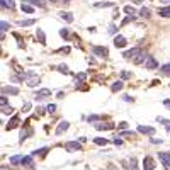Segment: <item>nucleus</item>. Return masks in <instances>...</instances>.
Wrapping results in <instances>:
<instances>
[{
  "label": "nucleus",
  "mask_w": 170,
  "mask_h": 170,
  "mask_svg": "<svg viewBox=\"0 0 170 170\" xmlns=\"http://www.w3.org/2000/svg\"><path fill=\"white\" fill-rule=\"evenodd\" d=\"M22 78L27 80V85H29V87H36V85L39 83V77L31 73V72H29V73H22Z\"/></svg>",
  "instance_id": "nucleus-1"
},
{
  "label": "nucleus",
  "mask_w": 170,
  "mask_h": 170,
  "mask_svg": "<svg viewBox=\"0 0 170 170\" xmlns=\"http://www.w3.org/2000/svg\"><path fill=\"white\" fill-rule=\"evenodd\" d=\"M140 53H141V49H140V48H133V49L124 51V53H122V58H126V60H135Z\"/></svg>",
  "instance_id": "nucleus-2"
},
{
  "label": "nucleus",
  "mask_w": 170,
  "mask_h": 170,
  "mask_svg": "<svg viewBox=\"0 0 170 170\" xmlns=\"http://www.w3.org/2000/svg\"><path fill=\"white\" fill-rule=\"evenodd\" d=\"M49 95H51V90H49V88H41V90L36 92V99H38V101H44Z\"/></svg>",
  "instance_id": "nucleus-3"
},
{
  "label": "nucleus",
  "mask_w": 170,
  "mask_h": 170,
  "mask_svg": "<svg viewBox=\"0 0 170 170\" xmlns=\"http://www.w3.org/2000/svg\"><path fill=\"white\" fill-rule=\"evenodd\" d=\"M143 169L145 170H153L155 169V160H153L151 156H145V160H143Z\"/></svg>",
  "instance_id": "nucleus-4"
},
{
  "label": "nucleus",
  "mask_w": 170,
  "mask_h": 170,
  "mask_svg": "<svg viewBox=\"0 0 170 170\" xmlns=\"http://www.w3.org/2000/svg\"><path fill=\"white\" fill-rule=\"evenodd\" d=\"M158 156H160L162 163L165 165V169L170 170V153H158Z\"/></svg>",
  "instance_id": "nucleus-5"
},
{
  "label": "nucleus",
  "mask_w": 170,
  "mask_h": 170,
  "mask_svg": "<svg viewBox=\"0 0 170 170\" xmlns=\"http://www.w3.org/2000/svg\"><path fill=\"white\" fill-rule=\"evenodd\" d=\"M92 51H94L97 56H107V54H109L107 48H104V46H94V48H92Z\"/></svg>",
  "instance_id": "nucleus-6"
},
{
  "label": "nucleus",
  "mask_w": 170,
  "mask_h": 170,
  "mask_svg": "<svg viewBox=\"0 0 170 170\" xmlns=\"http://www.w3.org/2000/svg\"><path fill=\"white\" fill-rule=\"evenodd\" d=\"M36 39L39 41V44H46V34L43 29H38L36 31Z\"/></svg>",
  "instance_id": "nucleus-7"
},
{
  "label": "nucleus",
  "mask_w": 170,
  "mask_h": 170,
  "mask_svg": "<svg viewBox=\"0 0 170 170\" xmlns=\"http://www.w3.org/2000/svg\"><path fill=\"white\" fill-rule=\"evenodd\" d=\"M114 126L112 124H109V122H97L95 124V129H99V131H109V129H112Z\"/></svg>",
  "instance_id": "nucleus-8"
},
{
  "label": "nucleus",
  "mask_w": 170,
  "mask_h": 170,
  "mask_svg": "<svg viewBox=\"0 0 170 170\" xmlns=\"http://www.w3.org/2000/svg\"><path fill=\"white\" fill-rule=\"evenodd\" d=\"M2 92H4V94L17 95V94H19V88H17V87H9V85H4V87H2Z\"/></svg>",
  "instance_id": "nucleus-9"
},
{
  "label": "nucleus",
  "mask_w": 170,
  "mask_h": 170,
  "mask_svg": "<svg viewBox=\"0 0 170 170\" xmlns=\"http://www.w3.org/2000/svg\"><path fill=\"white\" fill-rule=\"evenodd\" d=\"M114 44H116V48H124L126 46V38H124V36H116Z\"/></svg>",
  "instance_id": "nucleus-10"
},
{
  "label": "nucleus",
  "mask_w": 170,
  "mask_h": 170,
  "mask_svg": "<svg viewBox=\"0 0 170 170\" xmlns=\"http://www.w3.org/2000/svg\"><path fill=\"white\" fill-rule=\"evenodd\" d=\"M68 126H70V122L68 121H61L60 124H58V128H56V135H61V133H65L68 129Z\"/></svg>",
  "instance_id": "nucleus-11"
},
{
  "label": "nucleus",
  "mask_w": 170,
  "mask_h": 170,
  "mask_svg": "<svg viewBox=\"0 0 170 170\" xmlns=\"http://www.w3.org/2000/svg\"><path fill=\"white\" fill-rule=\"evenodd\" d=\"M65 148H67L68 151H75V150H80V143H78V141H68L67 145H65Z\"/></svg>",
  "instance_id": "nucleus-12"
},
{
  "label": "nucleus",
  "mask_w": 170,
  "mask_h": 170,
  "mask_svg": "<svg viewBox=\"0 0 170 170\" xmlns=\"http://www.w3.org/2000/svg\"><path fill=\"white\" fill-rule=\"evenodd\" d=\"M145 67H146V68H151V70H153V68H156V67H158V63H156V60H155V58L148 56V58H146V61H145Z\"/></svg>",
  "instance_id": "nucleus-13"
},
{
  "label": "nucleus",
  "mask_w": 170,
  "mask_h": 170,
  "mask_svg": "<svg viewBox=\"0 0 170 170\" xmlns=\"http://www.w3.org/2000/svg\"><path fill=\"white\" fill-rule=\"evenodd\" d=\"M138 131L143 133V135H153L155 133V129L151 128V126H138Z\"/></svg>",
  "instance_id": "nucleus-14"
},
{
  "label": "nucleus",
  "mask_w": 170,
  "mask_h": 170,
  "mask_svg": "<svg viewBox=\"0 0 170 170\" xmlns=\"http://www.w3.org/2000/svg\"><path fill=\"white\" fill-rule=\"evenodd\" d=\"M19 124H20L19 117H17V116H14L12 119H10V121H9V124H7V129H14V128H17V126H19Z\"/></svg>",
  "instance_id": "nucleus-15"
},
{
  "label": "nucleus",
  "mask_w": 170,
  "mask_h": 170,
  "mask_svg": "<svg viewBox=\"0 0 170 170\" xmlns=\"http://www.w3.org/2000/svg\"><path fill=\"white\" fill-rule=\"evenodd\" d=\"M158 15H160V17H165V19H169V17H170V5L169 7H162V9L158 10Z\"/></svg>",
  "instance_id": "nucleus-16"
},
{
  "label": "nucleus",
  "mask_w": 170,
  "mask_h": 170,
  "mask_svg": "<svg viewBox=\"0 0 170 170\" xmlns=\"http://www.w3.org/2000/svg\"><path fill=\"white\" fill-rule=\"evenodd\" d=\"M146 58H148V56H146V54L141 51V53H140V54L135 58V63H136V65H141V63H145V61H146Z\"/></svg>",
  "instance_id": "nucleus-17"
},
{
  "label": "nucleus",
  "mask_w": 170,
  "mask_h": 170,
  "mask_svg": "<svg viewBox=\"0 0 170 170\" xmlns=\"http://www.w3.org/2000/svg\"><path fill=\"white\" fill-rule=\"evenodd\" d=\"M20 10H22V12H26V14H33V12H34V7L24 2V4L20 5Z\"/></svg>",
  "instance_id": "nucleus-18"
},
{
  "label": "nucleus",
  "mask_w": 170,
  "mask_h": 170,
  "mask_svg": "<svg viewBox=\"0 0 170 170\" xmlns=\"http://www.w3.org/2000/svg\"><path fill=\"white\" fill-rule=\"evenodd\" d=\"M122 85H124L122 80H117V82H114V83L111 85V90H112V92H119V90L122 88Z\"/></svg>",
  "instance_id": "nucleus-19"
},
{
  "label": "nucleus",
  "mask_w": 170,
  "mask_h": 170,
  "mask_svg": "<svg viewBox=\"0 0 170 170\" xmlns=\"http://www.w3.org/2000/svg\"><path fill=\"white\" fill-rule=\"evenodd\" d=\"M60 17H61L63 20H67V22H73V15H72L70 12H61Z\"/></svg>",
  "instance_id": "nucleus-20"
},
{
  "label": "nucleus",
  "mask_w": 170,
  "mask_h": 170,
  "mask_svg": "<svg viewBox=\"0 0 170 170\" xmlns=\"http://www.w3.org/2000/svg\"><path fill=\"white\" fill-rule=\"evenodd\" d=\"M34 22H36L34 19H26V20H19L17 24H19V26H22V27H27V26H33Z\"/></svg>",
  "instance_id": "nucleus-21"
},
{
  "label": "nucleus",
  "mask_w": 170,
  "mask_h": 170,
  "mask_svg": "<svg viewBox=\"0 0 170 170\" xmlns=\"http://www.w3.org/2000/svg\"><path fill=\"white\" fill-rule=\"evenodd\" d=\"M94 143L99 145V146H106V145H109V140H106V138H95Z\"/></svg>",
  "instance_id": "nucleus-22"
},
{
  "label": "nucleus",
  "mask_w": 170,
  "mask_h": 170,
  "mask_svg": "<svg viewBox=\"0 0 170 170\" xmlns=\"http://www.w3.org/2000/svg\"><path fill=\"white\" fill-rule=\"evenodd\" d=\"M26 4H34V5H39V7H46V0H27Z\"/></svg>",
  "instance_id": "nucleus-23"
},
{
  "label": "nucleus",
  "mask_w": 170,
  "mask_h": 170,
  "mask_svg": "<svg viewBox=\"0 0 170 170\" xmlns=\"http://www.w3.org/2000/svg\"><path fill=\"white\" fill-rule=\"evenodd\" d=\"M112 5H114L112 2H99V4H95L97 9H102V7H112Z\"/></svg>",
  "instance_id": "nucleus-24"
},
{
  "label": "nucleus",
  "mask_w": 170,
  "mask_h": 170,
  "mask_svg": "<svg viewBox=\"0 0 170 170\" xmlns=\"http://www.w3.org/2000/svg\"><path fill=\"white\" fill-rule=\"evenodd\" d=\"M48 153V148H39V150H36V151H33V156H36V155H46Z\"/></svg>",
  "instance_id": "nucleus-25"
},
{
  "label": "nucleus",
  "mask_w": 170,
  "mask_h": 170,
  "mask_svg": "<svg viewBox=\"0 0 170 170\" xmlns=\"http://www.w3.org/2000/svg\"><path fill=\"white\" fill-rule=\"evenodd\" d=\"M156 121L162 122V124H165V126H167V129L170 131V121H169V119H163V117H160V116H158V117H156Z\"/></svg>",
  "instance_id": "nucleus-26"
},
{
  "label": "nucleus",
  "mask_w": 170,
  "mask_h": 170,
  "mask_svg": "<svg viewBox=\"0 0 170 170\" xmlns=\"http://www.w3.org/2000/svg\"><path fill=\"white\" fill-rule=\"evenodd\" d=\"M128 170H138V162H136V158H131V163H129Z\"/></svg>",
  "instance_id": "nucleus-27"
},
{
  "label": "nucleus",
  "mask_w": 170,
  "mask_h": 170,
  "mask_svg": "<svg viewBox=\"0 0 170 170\" xmlns=\"http://www.w3.org/2000/svg\"><path fill=\"white\" fill-rule=\"evenodd\" d=\"M20 163H22V165H33V155H31V156H24Z\"/></svg>",
  "instance_id": "nucleus-28"
},
{
  "label": "nucleus",
  "mask_w": 170,
  "mask_h": 170,
  "mask_svg": "<svg viewBox=\"0 0 170 170\" xmlns=\"http://www.w3.org/2000/svg\"><path fill=\"white\" fill-rule=\"evenodd\" d=\"M12 112H14V109H12V107H9V106H4V107H2V114L10 116Z\"/></svg>",
  "instance_id": "nucleus-29"
},
{
  "label": "nucleus",
  "mask_w": 170,
  "mask_h": 170,
  "mask_svg": "<svg viewBox=\"0 0 170 170\" xmlns=\"http://www.w3.org/2000/svg\"><path fill=\"white\" fill-rule=\"evenodd\" d=\"M22 158H24V156H19V155H14V156H10V163H14V165H15V163H19V162H22Z\"/></svg>",
  "instance_id": "nucleus-30"
},
{
  "label": "nucleus",
  "mask_w": 170,
  "mask_h": 170,
  "mask_svg": "<svg viewBox=\"0 0 170 170\" xmlns=\"http://www.w3.org/2000/svg\"><path fill=\"white\" fill-rule=\"evenodd\" d=\"M124 12H126V14H129V15H135V7L126 5V7H124Z\"/></svg>",
  "instance_id": "nucleus-31"
},
{
  "label": "nucleus",
  "mask_w": 170,
  "mask_h": 170,
  "mask_svg": "<svg viewBox=\"0 0 170 170\" xmlns=\"http://www.w3.org/2000/svg\"><path fill=\"white\" fill-rule=\"evenodd\" d=\"M140 15H141V17H148V15H150V10L146 9V7H141V10H140Z\"/></svg>",
  "instance_id": "nucleus-32"
},
{
  "label": "nucleus",
  "mask_w": 170,
  "mask_h": 170,
  "mask_svg": "<svg viewBox=\"0 0 170 170\" xmlns=\"http://www.w3.org/2000/svg\"><path fill=\"white\" fill-rule=\"evenodd\" d=\"M9 27H10V24H9V22H5V20H2V22H0V29H2V33H4V31H7Z\"/></svg>",
  "instance_id": "nucleus-33"
},
{
  "label": "nucleus",
  "mask_w": 170,
  "mask_h": 170,
  "mask_svg": "<svg viewBox=\"0 0 170 170\" xmlns=\"http://www.w3.org/2000/svg\"><path fill=\"white\" fill-rule=\"evenodd\" d=\"M60 36H61V38H68V36H70V29H61Z\"/></svg>",
  "instance_id": "nucleus-34"
},
{
  "label": "nucleus",
  "mask_w": 170,
  "mask_h": 170,
  "mask_svg": "<svg viewBox=\"0 0 170 170\" xmlns=\"http://www.w3.org/2000/svg\"><path fill=\"white\" fill-rule=\"evenodd\" d=\"M160 70H162L163 73H167V75H170V63H169V65H163V67L160 68Z\"/></svg>",
  "instance_id": "nucleus-35"
},
{
  "label": "nucleus",
  "mask_w": 170,
  "mask_h": 170,
  "mask_svg": "<svg viewBox=\"0 0 170 170\" xmlns=\"http://www.w3.org/2000/svg\"><path fill=\"white\" fill-rule=\"evenodd\" d=\"M121 78L122 80H128V78H131V73L129 72H121Z\"/></svg>",
  "instance_id": "nucleus-36"
},
{
  "label": "nucleus",
  "mask_w": 170,
  "mask_h": 170,
  "mask_svg": "<svg viewBox=\"0 0 170 170\" xmlns=\"http://www.w3.org/2000/svg\"><path fill=\"white\" fill-rule=\"evenodd\" d=\"M58 70H60L61 73H70V72H68V67H65V65H60V67H58Z\"/></svg>",
  "instance_id": "nucleus-37"
},
{
  "label": "nucleus",
  "mask_w": 170,
  "mask_h": 170,
  "mask_svg": "<svg viewBox=\"0 0 170 170\" xmlns=\"http://www.w3.org/2000/svg\"><path fill=\"white\" fill-rule=\"evenodd\" d=\"M116 33H117L116 26H114V24H111V26H109V34H116Z\"/></svg>",
  "instance_id": "nucleus-38"
},
{
  "label": "nucleus",
  "mask_w": 170,
  "mask_h": 170,
  "mask_svg": "<svg viewBox=\"0 0 170 170\" xmlns=\"http://www.w3.org/2000/svg\"><path fill=\"white\" fill-rule=\"evenodd\" d=\"M46 111L48 112H54V111H56V106H54V104H49V106L46 107Z\"/></svg>",
  "instance_id": "nucleus-39"
},
{
  "label": "nucleus",
  "mask_w": 170,
  "mask_h": 170,
  "mask_svg": "<svg viewBox=\"0 0 170 170\" xmlns=\"http://www.w3.org/2000/svg\"><path fill=\"white\" fill-rule=\"evenodd\" d=\"M131 20H135V17H133V15H129V17H126V19L122 20V26H126V24H128V22H131Z\"/></svg>",
  "instance_id": "nucleus-40"
},
{
  "label": "nucleus",
  "mask_w": 170,
  "mask_h": 170,
  "mask_svg": "<svg viewBox=\"0 0 170 170\" xmlns=\"http://www.w3.org/2000/svg\"><path fill=\"white\" fill-rule=\"evenodd\" d=\"M5 4H7V7H9V9H14V7H15L14 0H5Z\"/></svg>",
  "instance_id": "nucleus-41"
},
{
  "label": "nucleus",
  "mask_w": 170,
  "mask_h": 170,
  "mask_svg": "<svg viewBox=\"0 0 170 170\" xmlns=\"http://www.w3.org/2000/svg\"><path fill=\"white\" fill-rule=\"evenodd\" d=\"M7 102H9V101H7V97L4 95V97L0 99V104H2V107H4V106H7Z\"/></svg>",
  "instance_id": "nucleus-42"
},
{
  "label": "nucleus",
  "mask_w": 170,
  "mask_h": 170,
  "mask_svg": "<svg viewBox=\"0 0 170 170\" xmlns=\"http://www.w3.org/2000/svg\"><path fill=\"white\" fill-rule=\"evenodd\" d=\"M114 145H116V146H121V145H122V140H121V138H116V140H114Z\"/></svg>",
  "instance_id": "nucleus-43"
},
{
  "label": "nucleus",
  "mask_w": 170,
  "mask_h": 170,
  "mask_svg": "<svg viewBox=\"0 0 170 170\" xmlns=\"http://www.w3.org/2000/svg\"><path fill=\"white\" fill-rule=\"evenodd\" d=\"M122 136H133V138H135V133H133V131H124V133H122Z\"/></svg>",
  "instance_id": "nucleus-44"
},
{
  "label": "nucleus",
  "mask_w": 170,
  "mask_h": 170,
  "mask_svg": "<svg viewBox=\"0 0 170 170\" xmlns=\"http://www.w3.org/2000/svg\"><path fill=\"white\" fill-rule=\"evenodd\" d=\"M29 109H31V104H29V102H26V104L22 106V111H29Z\"/></svg>",
  "instance_id": "nucleus-45"
},
{
  "label": "nucleus",
  "mask_w": 170,
  "mask_h": 170,
  "mask_svg": "<svg viewBox=\"0 0 170 170\" xmlns=\"http://www.w3.org/2000/svg\"><path fill=\"white\" fill-rule=\"evenodd\" d=\"M163 106L167 109H170V99H165V101H163Z\"/></svg>",
  "instance_id": "nucleus-46"
},
{
  "label": "nucleus",
  "mask_w": 170,
  "mask_h": 170,
  "mask_svg": "<svg viewBox=\"0 0 170 170\" xmlns=\"http://www.w3.org/2000/svg\"><path fill=\"white\" fill-rule=\"evenodd\" d=\"M128 128V122H121V124H119V129H126Z\"/></svg>",
  "instance_id": "nucleus-47"
},
{
  "label": "nucleus",
  "mask_w": 170,
  "mask_h": 170,
  "mask_svg": "<svg viewBox=\"0 0 170 170\" xmlns=\"http://www.w3.org/2000/svg\"><path fill=\"white\" fill-rule=\"evenodd\" d=\"M97 119H99V116H90V117H88V121L92 122V121H97Z\"/></svg>",
  "instance_id": "nucleus-48"
},
{
  "label": "nucleus",
  "mask_w": 170,
  "mask_h": 170,
  "mask_svg": "<svg viewBox=\"0 0 170 170\" xmlns=\"http://www.w3.org/2000/svg\"><path fill=\"white\" fill-rule=\"evenodd\" d=\"M122 99H124V101H126V102H131V101H133V99H131V97H129V95H124V97H122Z\"/></svg>",
  "instance_id": "nucleus-49"
},
{
  "label": "nucleus",
  "mask_w": 170,
  "mask_h": 170,
  "mask_svg": "<svg viewBox=\"0 0 170 170\" xmlns=\"http://www.w3.org/2000/svg\"><path fill=\"white\" fill-rule=\"evenodd\" d=\"M78 80H85V73H80V75H78Z\"/></svg>",
  "instance_id": "nucleus-50"
},
{
  "label": "nucleus",
  "mask_w": 170,
  "mask_h": 170,
  "mask_svg": "<svg viewBox=\"0 0 170 170\" xmlns=\"http://www.w3.org/2000/svg\"><path fill=\"white\" fill-rule=\"evenodd\" d=\"M163 2H170V0H163Z\"/></svg>",
  "instance_id": "nucleus-51"
}]
</instances>
